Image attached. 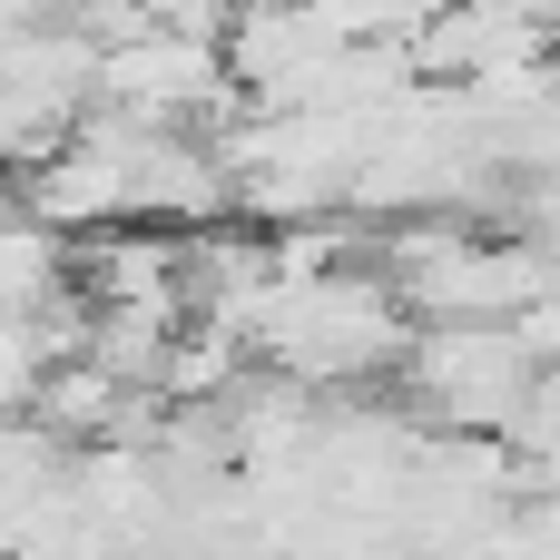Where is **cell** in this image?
Listing matches in <instances>:
<instances>
[{
	"label": "cell",
	"instance_id": "6da1fadb",
	"mask_svg": "<svg viewBox=\"0 0 560 560\" xmlns=\"http://www.w3.org/2000/svg\"><path fill=\"white\" fill-rule=\"evenodd\" d=\"M404 374H413V394H423V413L433 423H482V433H502V423H522L532 413V394L551 384L541 374V354L522 345V325H423L413 335V354H404Z\"/></svg>",
	"mask_w": 560,
	"mask_h": 560
},
{
	"label": "cell",
	"instance_id": "7a4b0ae2",
	"mask_svg": "<svg viewBox=\"0 0 560 560\" xmlns=\"http://www.w3.org/2000/svg\"><path fill=\"white\" fill-rule=\"evenodd\" d=\"M551 59H560V20H551Z\"/></svg>",
	"mask_w": 560,
	"mask_h": 560
}]
</instances>
